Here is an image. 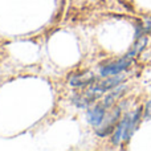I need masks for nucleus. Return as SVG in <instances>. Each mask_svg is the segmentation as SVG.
I'll use <instances>...</instances> for the list:
<instances>
[{"label": "nucleus", "mask_w": 151, "mask_h": 151, "mask_svg": "<svg viewBox=\"0 0 151 151\" xmlns=\"http://www.w3.org/2000/svg\"><path fill=\"white\" fill-rule=\"evenodd\" d=\"M139 115H141V109L137 110L134 114H129L123 118L119 122L117 130L114 133V137H113V142L114 143H119L121 141H127L131 137L134 129L137 127V123L139 121Z\"/></svg>", "instance_id": "f257e3e1"}, {"label": "nucleus", "mask_w": 151, "mask_h": 151, "mask_svg": "<svg viewBox=\"0 0 151 151\" xmlns=\"http://www.w3.org/2000/svg\"><path fill=\"white\" fill-rule=\"evenodd\" d=\"M131 64V56L127 55L126 57L121 58V60L115 61V63H110L107 65L101 68V74L105 77H110V76H117L118 73L123 72L125 69H127V66Z\"/></svg>", "instance_id": "f03ea898"}, {"label": "nucleus", "mask_w": 151, "mask_h": 151, "mask_svg": "<svg viewBox=\"0 0 151 151\" xmlns=\"http://www.w3.org/2000/svg\"><path fill=\"white\" fill-rule=\"evenodd\" d=\"M107 106H105L104 105H97V106H94L93 109L89 110L88 113V121L90 125H94V126H99L102 123V121H104L105 118V110H106Z\"/></svg>", "instance_id": "7ed1b4c3"}]
</instances>
